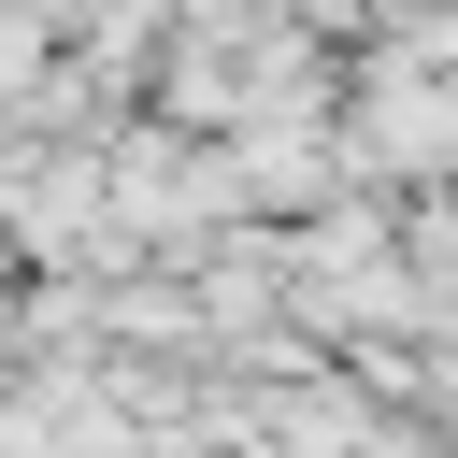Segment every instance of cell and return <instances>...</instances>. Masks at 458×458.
Segmentation results:
<instances>
[{
	"label": "cell",
	"instance_id": "1",
	"mask_svg": "<svg viewBox=\"0 0 458 458\" xmlns=\"http://www.w3.org/2000/svg\"><path fill=\"white\" fill-rule=\"evenodd\" d=\"M444 143H458V100L401 86V100H386V157H444Z\"/></svg>",
	"mask_w": 458,
	"mask_h": 458
}]
</instances>
